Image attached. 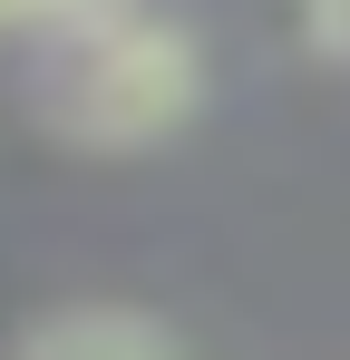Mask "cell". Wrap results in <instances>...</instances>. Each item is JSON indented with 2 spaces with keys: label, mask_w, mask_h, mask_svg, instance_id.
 Instances as JSON below:
<instances>
[{
  "label": "cell",
  "mask_w": 350,
  "mask_h": 360,
  "mask_svg": "<svg viewBox=\"0 0 350 360\" xmlns=\"http://www.w3.org/2000/svg\"><path fill=\"white\" fill-rule=\"evenodd\" d=\"M205 98V59L175 20H146V10H88L68 20L49 49V78H39V117L68 136V146H98V156H136L195 117Z\"/></svg>",
  "instance_id": "obj_1"
},
{
  "label": "cell",
  "mask_w": 350,
  "mask_h": 360,
  "mask_svg": "<svg viewBox=\"0 0 350 360\" xmlns=\"http://www.w3.org/2000/svg\"><path fill=\"white\" fill-rule=\"evenodd\" d=\"M20 360H175V341L146 321V311H117V302H78V311H58L39 321Z\"/></svg>",
  "instance_id": "obj_2"
},
{
  "label": "cell",
  "mask_w": 350,
  "mask_h": 360,
  "mask_svg": "<svg viewBox=\"0 0 350 360\" xmlns=\"http://www.w3.org/2000/svg\"><path fill=\"white\" fill-rule=\"evenodd\" d=\"M302 39L350 68V0H302Z\"/></svg>",
  "instance_id": "obj_3"
},
{
  "label": "cell",
  "mask_w": 350,
  "mask_h": 360,
  "mask_svg": "<svg viewBox=\"0 0 350 360\" xmlns=\"http://www.w3.org/2000/svg\"><path fill=\"white\" fill-rule=\"evenodd\" d=\"M88 10H108V0H0V20H30V30H68Z\"/></svg>",
  "instance_id": "obj_4"
}]
</instances>
